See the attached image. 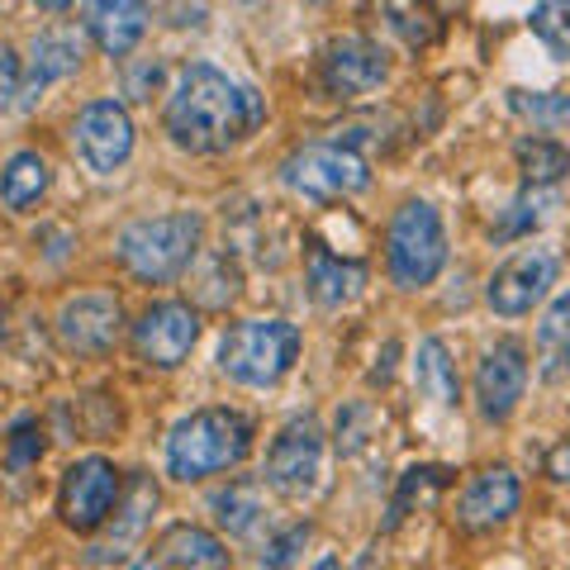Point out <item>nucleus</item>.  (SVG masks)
<instances>
[{
	"label": "nucleus",
	"instance_id": "nucleus-1",
	"mask_svg": "<svg viewBox=\"0 0 570 570\" xmlns=\"http://www.w3.org/2000/svg\"><path fill=\"white\" fill-rule=\"evenodd\" d=\"M163 124H167V138L181 153L214 157L243 142L262 124V96L253 86L228 81L219 67L190 62L171 86Z\"/></svg>",
	"mask_w": 570,
	"mask_h": 570
},
{
	"label": "nucleus",
	"instance_id": "nucleus-2",
	"mask_svg": "<svg viewBox=\"0 0 570 570\" xmlns=\"http://www.w3.org/2000/svg\"><path fill=\"white\" fill-rule=\"evenodd\" d=\"M247 452H253V419L228 404L195 409L167 433V471L186 485L243 466Z\"/></svg>",
	"mask_w": 570,
	"mask_h": 570
},
{
	"label": "nucleus",
	"instance_id": "nucleus-3",
	"mask_svg": "<svg viewBox=\"0 0 570 570\" xmlns=\"http://www.w3.org/2000/svg\"><path fill=\"white\" fill-rule=\"evenodd\" d=\"M200 238H205L200 214L176 209V214H153V219H134L119 234L115 253L129 266V276L148 285H167L181 272H190V262L200 257Z\"/></svg>",
	"mask_w": 570,
	"mask_h": 570
},
{
	"label": "nucleus",
	"instance_id": "nucleus-4",
	"mask_svg": "<svg viewBox=\"0 0 570 570\" xmlns=\"http://www.w3.org/2000/svg\"><path fill=\"white\" fill-rule=\"evenodd\" d=\"M299 356V328L285 318H238L219 343V371L238 385H276Z\"/></svg>",
	"mask_w": 570,
	"mask_h": 570
},
{
	"label": "nucleus",
	"instance_id": "nucleus-5",
	"mask_svg": "<svg viewBox=\"0 0 570 570\" xmlns=\"http://www.w3.org/2000/svg\"><path fill=\"white\" fill-rule=\"evenodd\" d=\"M385 257H390V281H395L400 291L433 285L438 272L448 266V228H442V214L428 200H404L395 209V219H390Z\"/></svg>",
	"mask_w": 570,
	"mask_h": 570
},
{
	"label": "nucleus",
	"instance_id": "nucleus-6",
	"mask_svg": "<svg viewBox=\"0 0 570 570\" xmlns=\"http://www.w3.org/2000/svg\"><path fill=\"white\" fill-rule=\"evenodd\" d=\"M281 181L314 205H328V200H343V195H362L371 186V167L347 142L318 138V142L291 148V157L281 163Z\"/></svg>",
	"mask_w": 570,
	"mask_h": 570
},
{
	"label": "nucleus",
	"instance_id": "nucleus-7",
	"mask_svg": "<svg viewBox=\"0 0 570 570\" xmlns=\"http://www.w3.org/2000/svg\"><path fill=\"white\" fill-rule=\"evenodd\" d=\"M266 485L285 499H305L318 490V475H324V428L314 419H291L272 438L266 448Z\"/></svg>",
	"mask_w": 570,
	"mask_h": 570
},
{
	"label": "nucleus",
	"instance_id": "nucleus-8",
	"mask_svg": "<svg viewBox=\"0 0 570 570\" xmlns=\"http://www.w3.org/2000/svg\"><path fill=\"white\" fill-rule=\"evenodd\" d=\"M557 272H561V262L551 257L547 247H519L513 257H504L494 266V276L485 285V305L499 318H523L551 295Z\"/></svg>",
	"mask_w": 570,
	"mask_h": 570
},
{
	"label": "nucleus",
	"instance_id": "nucleus-9",
	"mask_svg": "<svg viewBox=\"0 0 570 570\" xmlns=\"http://www.w3.org/2000/svg\"><path fill=\"white\" fill-rule=\"evenodd\" d=\"M119 504V471L105 456H86L77 466L62 471L58 490V513L71 532H96L110 523V513Z\"/></svg>",
	"mask_w": 570,
	"mask_h": 570
},
{
	"label": "nucleus",
	"instance_id": "nucleus-10",
	"mask_svg": "<svg viewBox=\"0 0 570 570\" xmlns=\"http://www.w3.org/2000/svg\"><path fill=\"white\" fill-rule=\"evenodd\" d=\"M195 337H200V309L186 305V299H157V305L138 314L134 352H138V362L171 371L190 356Z\"/></svg>",
	"mask_w": 570,
	"mask_h": 570
},
{
	"label": "nucleus",
	"instance_id": "nucleus-11",
	"mask_svg": "<svg viewBox=\"0 0 570 570\" xmlns=\"http://www.w3.org/2000/svg\"><path fill=\"white\" fill-rule=\"evenodd\" d=\"M124 333V305L110 291H81L58 309V343L71 356H105Z\"/></svg>",
	"mask_w": 570,
	"mask_h": 570
},
{
	"label": "nucleus",
	"instance_id": "nucleus-12",
	"mask_svg": "<svg viewBox=\"0 0 570 570\" xmlns=\"http://www.w3.org/2000/svg\"><path fill=\"white\" fill-rule=\"evenodd\" d=\"M71 138H77V153L86 167L110 176L129 163V153H134V119L119 100H91L77 115V124H71Z\"/></svg>",
	"mask_w": 570,
	"mask_h": 570
},
{
	"label": "nucleus",
	"instance_id": "nucleus-13",
	"mask_svg": "<svg viewBox=\"0 0 570 570\" xmlns=\"http://www.w3.org/2000/svg\"><path fill=\"white\" fill-rule=\"evenodd\" d=\"M528 390V352L523 343H513V337H504V343L485 347V356L475 362V409L485 414L490 423H504L513 409H519Z\"/></svg>",
	"mask_w": 570,
	"mask_h": 570
},
{
	"label": "nucleus",
	"instance_id": "nucleus-14",
	"mask_svg": "<svg viewBox=\"0 0 570 570\" xmlns=\"http://www.w3.org/2000/svg\"><path fill=\"white\" fill-rule=\"evenodd\" d=\"M519 499H523V485L519 475L509 466H485L466 480V490L456 499V523L466 532H490L499 523H509L519 513Z\"/></svg>",
	"mask_w": 570,
	"mask_h": 570
},
{
	"label": "nucleus",
	"instance_id": "nucleus-15",
	"mask_svg": "<svg viewBox=\"0 0 570 570\" xmlns=\"http://www.w3.org/2000/svg\"><path fill=\"white\" fill-rule=\"evenodd\" d=\"M390 77V62L385 52L371 43V39H337L324 52V86L337 100H352V96H371L376 86Z\"/></svg>",
	"mask_w": 570,
	"mask_h": 570
},
{
	"label": "nucleus",
	"instance_id": "nucleus-16",
	"mask_svg": "<svg viewBox=\"0 0 570 570\" xmlns=\"http://www.w3.org/2000/svg\"><path fill=\"white\" fill-rule=\"evenodd\" d=\"M81 58H86V43H81L77 29H43L39 39H33V48H29V67H24V77H20L24 105L39 100L52 81L71 77V71L81 67Z\"/></svg>",
	"mask_w": 570,
	"mask_h": 570
},
{
	"label": "nucleus",
	"instance_id": "nucleus-17",
	"mask_svg": "<svg viewBox=\"0 0 570 570\" xmlns=\"http://www.w3.org/2000/svg\"><path fill=\"white\" fill-rule=\"evenodd\" d=\"M148 561L157 570H228V547L200 523H171Z\"/></svg>",
	"mask_w": 570,
	"mask_h": 570
},
{
	"label": "nucleus",
	"instance_id": "nucleus-18",
	"mask_svg": "<svg viewBox=\"0 0 570 570\" xmlns=\"http://www.w3.org/2000/svg\"><path fill=\"white\" fill-rule=\"evenodd\" d=\"M86 29H91L100 52L124 58L148 33V6L142 0H86Z\"/></svg>",
	"mask_w": 570,
	"mask_h": 570
},
{
	"label": "nucleus",
	"instance_id": "nucleus-19",
	"mask_svg": "<svg viewBox=\"0 0 570 570\" xmlns=\"http://www.w3.org/2000/svg\"><path fill=\"white\" fill-rule=\"evenodd\" d=\"M305 281H309L314 305H324V309H343V305H352V299L362 295V285H366V266H362V262H343L337 253H328L324 243H314L309 253H305Z\"/></svg>",
	"mask_w": 570,
	"mask_h": 570
},
{
	"label": "nucleus",
	"instance_id": "nucleus-20",
	"mask_svg": "<svg viewBox=\"0 0 570 570\" xmlns=\"http://www.w3.org/2000/svg\"><path fill=\"white\" fill-rule=\"evenodd\" d=\"M538 371L547 385L570 376V291L551 299L538 324Z\"/></svg>",
	"mask_w": 570,
	"mask_h": 570
},
{
	"label": "nucleus",
	"instance_id": "nucleus-21",
	"mask_svg": "<svg viewBox=\"0 0 570 570\" xmlns=\"http://www.w3.org/2000/svg\"><path fill=\"white\" fill-rule=\"evenodd\" d=\"M209 509H214V523H219L228 538H247V532H257V523L266 519V499H262L257 480H234V485L214 490Z\"/></svg>",
	"mask_w": 570,
	"mask_h": 570
},
{
	"label": "nucleus",
	"instance_id": "nucleus-22",
	"mask_svg": "<svg viewBox=\"0 0 570 570\" xmlns=\"http://www.w3.org/2000/svg\"><path fill=\"white\" fill-rule=\"evenodd\" d=\"M153 509H157V485L148 475H138L134 485H129V504H124V513L115 519V528H110V542H100L96 551H91V561H124L129 557V542H138V532L148 528V519H153Z\"/></svg>",
	"mask_w": 570,
	"mask_h": 570
},
{
	"label": "nucleus",
	"instance_id": "nucleus-23",
	"mask_svg": "<svg viewBox=\"0 0 570 570\" xmlns=\"http://www.w3.org/2000/svg\"><path fill=\"white\" fill-rule=\"evenodd\" d=\"M414 381L419 390L433 404L442 409H456L461 404V381H456V362H452V352L442 337H423L419 352H414Z\"/></svg>",
	"mask_w": 570,
	"mask_h": 570
},
{
	"label": "nucleus",
	"instance_id": "nucleus-24",
	"mask_svg": "<svg viewBox=\"0 0 570 570\" xmlns=\"http://www.w3.org/2000/svg\"><path fill=\"white\" fill-rule=\"evenodd\" d=\"M195 305L200 309H228L234 299L243 295V272L238 262L228 253H205L200 262H195V285H190Z\"/></svg>",
	"mask_w": 570,
	"mask_h": 570
},
{
	"label": "nucleus",
	"instance_id": "nucleus-25",
	"mask_svg": "<svg viewBox=\"0 0 570 570\" xmlns=\"http://www.w3.org/2000/svg\"><path fill=\"white\" fill-rule=\"evenodd\" d=\"M48 181H52V171L39 153H14L6 171H0V200H6V209H29L43 200Z\"/></svg>",
	"mask_w": 570,
	"mask_h": 570
},
{
	"label": "nucleus",
	"instance_id": "nucleus-26",
	"mask_svg": "<svg viewBox=\"0 0 570 570\" xmlns=\"http://www.w3.org/2000/svg\"><path fill=\"white\" fill-rule=\"evenodd\" d=\"M513 163H519L523 181L532 190H542V186H557L561 176L570 171V153L561 148L557 138H519L513 142Z\"/></svg>",
	"mask_w": 570,
	"mask_h": 570
},
{
	"label": "nucleus",
	"instance_id": "nucleus-27",
	"mask_svg": "<svg viewBox=\"0 0 570 570\" xmlns=\"http://www.w3.org/2000/svg\"><path fill=\"white\" fill-rule=\"evenodd\" d=\"M532 33L547 43V52L557 62H570V0H542L538 10H532Z\"/></svg>",
	"mask_w": 570,
	"mask_h": 570
},
{
	"label": "nucleus",
	"instance_id": "nucleus-28",
	"mask_svg": "<svg viewBox=\"0 0 570 570\" xmlns=\"http://www.w3.org/2000/svg\"><path fill=\"white\" fill-rule=\"evenodd\" d=\"M509 105H513V115L542 124V129H557V124L570 119V96L561 91H509Z\"/></svg>",
	"mask_w": 570,
	"mask_h": 570
},
{
	"label": "nucleus",
	"instance_id": "nucleus-29",
	"mask_svg": "<svg viewBox=\"0 0 570 570\" xmlns=\"http://www.w3.org/2000/svg\"><path fill=\"white\" fill-rule=\"evenodd\" d=\"M305 547H309V523H291V528H281V532H272V538L262 542L257 566L262 570H291Z\"/></svg>",
	"mask_w": 570,
	"mask_h": 570
},
{
	"label": "nucleus",
	"instance_id": "nucleus-30",
	"mask_svg": "<svg viewBox=\"0 0 570 570\" xmlns=\"http://www.w3.org/2000/svg\"><path fill=\"white\" fill-rule=\"evenodd\" d=\"M442 485H448V471H438V466H414L404 475V490H400V499L390 504V528H395L400 519H404V509H409V499H433Z\"/></svg>",
	"mask_w": 570,
	"mask_h": 570
},
{
	"label": "nucleus",
	"instance_id": "nucleus-31",
	"mask_svg": "<svg viewBox=\"0 0 570 570\" xmlns=\"http://www.w3.org/2000/svg\"><path fill=\"white\" fill-rule=\"evenodd\" d=\"M6 448H10V466H20V471L33 466V461L43 456V433H39V423H33V419H14Z\"/></svg>",
	"mask_w": 570,
	"mask_h": 570
},
{
	"label": "nucleus",
	"instance_id": "nucleus-32",
	"mask_svg": "<svg viewBox=\"0 0 570 570\" xmlns=\"http://www.w3.org/2000/svg\"><path fill=\"white\" fill-rule=\"evenodd\" d=\"M20 58H14L10 43H0V110H10L14 96H20Z\"/></svg>",
	"mask_w": 570,
	"mask_h": 570
},
{
	"label": "nucleus",
	"instance_id": "nucleus-33",
	"mask_svg": "<svg viewBox=\"0 0 570 570\" xmlns=\"http://www.w3.org/2000/svg\"><path fill=\"white\" fill-rule=\"evenodd\" d=\"M157 81H163V62H148L142 71H134V77H129V96L134 100H148Z\"/></svg>",
	"mask_w": 570,
	"mask_h": 570
},
{
	"label": "nucleus",
	"instance_id": "nucleus-34",
	"mask_svg": "<svg viewBox=\"0 0 570 570\" xmlns=\"http://www.w3.org/2000/svg\"><path fill=\"white\" fill-rule=\"evenodd\" d=\"M551 480H561V485H570V442H566V448H557V452H551Z\"/></svg>",
	"mask_w": 570,
	"mask_h": 570
},
{
	"label": "nucleus",
	"instance_id": "nucleus-35",
	"mask_svg": "<svg viewBox=\"0 0 570 570\" xmlns=\"http://www.w3.org/2000/svg\"><path fill=\"white\" fill-rule=\"evenodd\" d=\"M33 6H39V10H52V14H62V10L71 6V0H33Z\"/></svg>",
	"mask_w": 570,
	"mask_h": 570
},
{
	"label": "nucleus",
	"instance_id": "nucleus-36",
	"mask_svg": "<svg viewBox=\"0 0 570 570\" xmlns=\"http://www.w3.org/2000/svg\"><path fill=\"white\" fill-rule=\"evenodd\" d=\"M129 570H157V566H153V561H134Z\"/></svg>",
	"mask_w": 570,
	"mask_h": 570
},
{
	"label": "nucleus",
	"instance_id": "nucleus-37",
	"mask_svg": "<svg viewBox=\"0 0 570 570\" xmlns=\"http://www.w3.org/2000/svg\"><path fill=\"white\" fill-rule=\"evenodd\" d=\"M318 570H337V561H318Z\"/></svg>",
	"mask_w": 570,
	"mask_h": 570
}]
</instances>
